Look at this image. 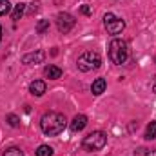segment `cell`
I'll list each match as a JSON object with an SVG mask.
<instances>
[{
    "label": "cell",
    "mask_w": 156,
    "mask_h": 156,
    "mask_svg": "<svg viewBox=\"0 0 156 156\" xmlns=\"http://www.w3.org/2000/svg\"><path fill=\"white\" fill-rule=\"evenodd\" d=\"M66 125H67L66 116H64L62 113H56V111L45 113V115L42 116V120H40V127H42L44 134H47V136H56V134H60V133L66 129Z\"/></svg>",
    "instance_id": "1"
},
{
    "label": "cell",
    "mask_w": 156,
    "mask_h": 156,
    "mask_svg": "<svg viewBox=\"0 0 156 156\" xmlns=\"http://www.w3.org/2000/svg\"><path fill=\"white\" fill-rule=\"evenodd\" d=\"M102 64V56L96 53V51H85L78 56L76 66L80 71L87 73V71H93V69H98Z\"/></svg>",
    "instance_id": "2"
},
{
    "label": "cell",
    "mask_w": 156,
    "mask_h": 156,
    "mask_svg": "<svg viewBox=\"0 0 156 156\" xmlns=\"http://www.w3.org/2000/svg\"><path fill=\"white\" fill-rule=\"evenodd\" d=\"M129 56V49H127V44L120 38H115L111 44H109V58L113 64H118L122 66Z\"/></svg>",
    "instance_id": "3"
},
{
    "label": "cell",
    "mask_w": 156,
    "mask_h": 156,
    "mask_svg": "<svg viewBox=\"0 0 156 156\" xmlns=\"http://www.w3.org/2000/svg\"><path fill=\"white\" fill-rule=\"evenodd\" d=\"M105 144H107V136H105V133H102V131H93V133L87 134V136L83 138V142H82L83 149H85V151H91V153L104 149Z\"/></svg>",
    "instance_id": "4"
},
{
    "label": "cell",
    "mask_w": 156,
    "mask_h": 156,
    "mask_svg": "<svg viewBox=\"0 0 156 156\" xmlns=\"http://www.w3.org/2000/svg\"><path fill=\"white\" fill-rule=\"evenodd\" d=\"M104 26H105L107 33H111V35H120V33L123 31V27H125V22H123L122 18L115 16L113 13H107V15L104 16Z\"/></svg>",
    "instance_id": "5"
},
{
    "label": "cell",
    "mask_w": 156,
    "mask_h": 156,
    "mask_svg": "<svg viewBox=\"0 0 156 156\" xmlns=\"http://www.w3.org/2000/svg\"><path fill=\"white\" fill-rule=\"evenodd\" d=\"M75 24H76V20H75L73 15H69V13H58L56 26H58V31L60 33H69L75 27Z\"/></svg>",
    "instance_id": "6"
},
{
    "label": "cell",
    "mask_w": 156,
    "mask_h": 156,
    "mask_svg": "<svg viewBox=\"0 0 156 156\" xmlns=\"http://www.w3.org/2000/svg\"><path fill=\"white\" fill-rule=\"evenodd\" d=\"M44 58H45V53H44V51H37V53H27V55H24V56H22V62L27 64V66H31V64H42Z\"/></svg>",
    "instance_id": "7"
},
{
    "label": "cell",
    "mask_w": 156,
    "mask_h": 156,
    "mask_svg": "<svg viewBox=\"0 0 156 156\" xmlns=\"http://www.w3.org/2000/svg\"><path fill=\"white\" fill-rule=\"evenodd\" d=\"M85 125H87V116L85 115H76L73 118V122H71V131L73 133H80L82 129H85Z\"/></svg>",
    "instance_id": "8"
},
{
    "label": "cell",
    "mask_w": 156,
    "mask_h": 156,
    "mask_svg": "<svg viewBox=\"0 0 156 156\" xmlns=\"http://www.w3.org/2000/svg\"><path fill=\"white\" fill-rule=\"evenodd\" d=\"M29 91H31V94H35V96H42V94L45 93V82H44V80H35V82H31Z\"/></svg>",
    "instance_id": "9"
},
{
    "label": "cell",
    "mask_w": 156,
    "mask_h": 156,
    "mask_svg": "<svg viewBox=\"0 0 156 156\" xmlns=\"http://www.w3.org/2000/svg\"><path fill=\"white\" fill-rule=\"evenodd\" d=\"M44 75L49 78V80H58V78L62 76V69L58 66H47L44 69Z\"/></svg>",
    "instance_id": "10"
},
{
    "label": "cell",
    "mask_w": 156,
    "mask_h": 156,
    "mask_svg": "<svg viewBox=\"0 0 156 156\" xmlns=\"http://www.w3.org/2000/svg\"><path fill=\"white\" fill-rule=\"evenodd\" d=\"M105 80L104 78H96L94 82H93V85H91V91H93V94L94 96H98V94H102L104 91H105Z\"/></svg>",
    "instance_id": "11"
},
{
    "label": "cell",
    "mask_w": 156,
    "mask_h": 156,
    "mask_svg": "<svg viewBox=\"0 0 156 156\" xmlns=\"http://www.w3.org/2000/svg\"><path fill=\"white\" fill-rule=\"evenodd\" d=\"M24 13H26V4H16L15 5V9H13V13H11V16H13V20H20L22 16H24Z\"/></svg>",
    "instance_id": "12"
},
{
    "label": "cell",
    "mask_w": 156,
    "mask_h": 156,
    "mask_svg": "<svg viewBox=\"0 0 156 156\" xmlns=\"http://www.w3.org/2000/svg\"><path fill=\"white\" fill-rule=\"evenodd\" d=\"M145 138L147 140H154L156 138V122H151L145 129Z\"/></svg>",
    "instance_id": "13"
},
{
    "label": "cell",
    "mask_w": 156,
    "mask_h": 156,
    "mask_svg": "<svg viewBox=\"0 0 156 156\" xmlns=\"http://www.w3.org/2000/svg\"><path fill=\"white\" fill-rule=\"evenodd\" d=\"M37 156H53V149L49 145H40L37 149Z\"/></svg>",
    "instance_id": "14"
},
{
    "label": "cell",
    "mask_w": 156,
    "mask_h": 156,
    "mask_svg": "<svg viewBox=\"0 0 156 156\" xmlns=\"http://www.w3.org/2000/svg\"><path fill=\"white\" fill-rule=\"evenodd\" d=\"M7 13H11V4L7 0H0V16H4Z\"/></svg>",
    "instance_id": "15"
},
{
    "label": "cell",
    "mask_w": 156,
    "mask_h": 156,
    "mask_svg": "<svg viewBox=\"0 0 156 156\" xmlns=\"http://www.w3.org/2000/svg\"><path fill=\"white\" fill-rule=\"evenodd\" d=\"M134 156H156V151L154 149H145V147H142V149H136Z\"/></svg>",
    "instance_id": "16"
},
{
    "label": "cell",
    "mask_w": 156,
    "mask_h": 156,
    "mask_svg": "<svg viewBox=\"0 0 156 156\" xmlns=\"http://www.w3.org/2000/svg\"><path fill=\"white\" fill-rule=\"evenodd\" d=\"M4 156H24V153H22L18 147H9V149L4 153Z\"/></svg>",
    "instance_id": "17"
},
{
    "label": "cell",
    "mask_w": 156,
    "mask_h": 156,
    "mask_svg": "<svg viewBox=\"0 0 156 156\" xmlns=\"http://www.w3.org/2000/svg\"><path fill=\"white\" fill-rule=\"evenodd\" d=\"M49 29V20H42V22H38V26H37V33H45Z\"/></svg>",
    "instance_id": "18"
},
{
    "label": "cell",
    "mask_w": 156,
    "mask_h": 156,
    "mask_svg": "<svg viewBox=\"0 0 156 156\" xmlns=\"http://www.w3.org/2000/svg\"><path fill=\"white\" fill-rule=\"evenodd\" d=\"M7 122H9L11 127H18V125H20V118L16 116V115H9V116H7Z\"/></svg>",
    "instance_id": "19"
},
{
    "label": "cell",
    "mask_w": 156,
    "mask_h": 156,
    "mask_svg": "<svg viewBox=\"0 0 156 156\" xmlns=\"http://www.w3.org/2000/svg\"><path fill=\"white\" fill-rule=\"evenodd\" d=\"M80 13H82V15H91V7H89V5H82V7H80Z\"/></svg>",
    "instance_id": "20"
},
{
    "label": "cell",
    "mask_w": 156,
    "mask_h": 156,
    "mask_svg": "<svg viewBox=\"0 0 156 156\" xmlns=\"http://www.w3.org/2000/svg\"><path fill=\"white\" fill-rule=\"evenodd\" d=\"M37 11H38V4H35V2H33V4H31V9H29V15H35Z\"/></svg>",
    "instance_id": "21"
},
{
    "label": "cell",
    "mask_w": 156,
    "mask_h": 156,
    "mask_svg": "<svg viewBox=\"0 0 156 156\" xmlns=\"http://www.w3.org/2000/svg\"><path fill=\"white\" fill-rule=\"evenodd\" d=\"M0 40H2V27H0Z\"/></svg>",
    "instance_id": "22"
},
{
    "label": "cell",
    "mask_w": 156,
    "mask_h": 156,
    "mask_svg": "<svg viewBox=\"0 0 156 156\" xmlns=\"http://www.w3.org/2000/svg\"><path fill=\"white\" fill-rule=\"evenodd\" d=\"M153 91H154V93H156V83H154V87H153Z\"/></svg>",
    "instance_id": "23"
}]
</instances>
